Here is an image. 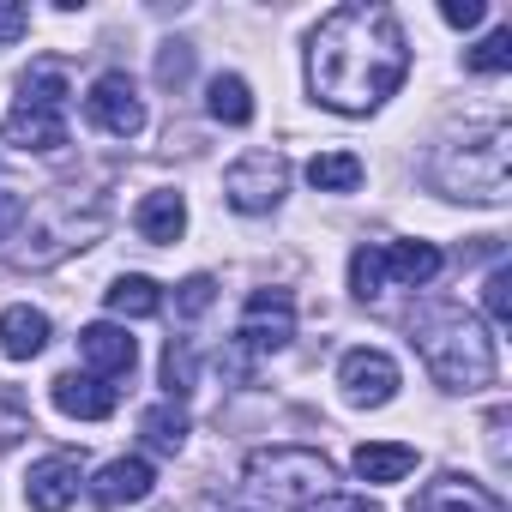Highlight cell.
<instances>
[{
	"instance_id": "obj_1",
	"label": "cell",
	"mask_w": 512,
	"mask_h": 512,
	"mask_svg": "<svg viewBox=\"0 0 512 512\" xmlns=\"http://www.w3.org/2000/svg\"><path fill=\"white\" fill-rule=\"evenodd\" d=\"M404 73H410V43L398 13L380 7V0L332 7L308 37V91L338 115L380 109L404 85Z\"/></svg>"
},
{
	"instance_id": "obj_2",
	"label": "cell",
	"mask_w": 512,
	"mask_h": 512,
	"mask_svg": "<svg viewBox=\"0 0 512 512\" xmlns=\"http://www.w3.org/2000/svg\"><path fill=\"white\" fill-rule=\"evenodd\" d=\"M416 350H422V368H428L446 392H482V386H494V374H500L494 332H488L476 314L452 308V302H440V308H428V314L416 320Z\"/></svg>"
},
{
	"instance_id": "obj_3",
	"label": "cell",
	"mask_w": 512,
	"mask_h": 512,
	"mask_svg": "<svg viewBox=\"0 0 512 512\" xmlns=\"http://www.w3.org/2000/svg\"><path fill=\"white\" fill-rule=\"evenodd\" d=\"M506 169H512V139L506 127H482L464 133L452 145H440L434 157V187L446 199H476V205H506Z\"/></svg>"
},
{
	"instance_id": "obj_4",
	"label": "cell",
	"mask_w": 512,
	"mask_h": 512,
	"mask_svg": "<svg viewBox=\"0 0 512 512\" xmlns=\"http://www.w3.org/2000/svg\"><path fill=\"white\" fill-rule=\"evenodd\" d=\"M332 464L320 458V452H308V446H266V452H253L247 458V488L253 494H266L272 506H314V500H326L332 494Z\"/></svg>"
},
{
	"instance_id": "obj_5",
	"label": "cell",
	"mask_w": 512,
	"mask_h": 512,
	"mask_svg": "<svg viewBox=\"0 0 512 512\" xmlns=\"http://www.w3.org/2000/svg\"><path fill=\"white\" fill-rule=\"evenodd\" d=\"M284 187H290V169H284L278 151H247V157H235L229 175H223V199H229L241 217L272 211V205L284 199Z\"/></svg>"
},
{
	"instance_id": "obj_6",
	"label": "cell",
	"mask_w": 512,
	"mask_h": 512,
	"mask_svg": "<svg viewBox=\"0 0 512 512\" xmlns=\"http://www.w3.org/2000/svg\"><path fill=\"white\" fill-rule=\"evenodd\" d=\"M296 338V296L290 290H253L247 308H241V326H235V344L266 356V350H284Z\"/></svg>"
},
{
	"instance_id": "obj_7",
	"label": "cell",
	"mask_w": 512,
	"mask_h": 512,
	"mask_svg": "<svg viewBox=\"0 0 512 512\" xmlns=\"http://www.w3.org/2000/svg\"><path fill=\"white\" fill-rule=\"evenodd\" d=\"M85 115L109 139H139L145 133V103H139V91H133L127 73H97L91 91H85Z\"/></svg>"
},
{
	"instance_id": "obj_8",
	"label": "cell",
	"mask_w": 512,
	"mask_h": 512,
	"mask_svg": "<svg viewBox=\"0 0 512 512\" xmlns=\"http://www.w3.org/2000/svg\"><path fill=\"white\" fill-rule=\"evenodd\" d=\"M338 386H344L350 404L380 410V404L398 398V362H392L386 350H350V356L338 362Z\"/></svg>"
},
{
	"instance_id": "obj_9",
	"label": "cell",
	"mask_w": 512,
	"mask_h": 512,
	"mask_svg": "<svg viewBox=\"0 0 512 512\" xmlns=\"http://www.w3.org/2000/svg\"><path fill=\"white\" fill-rule=\"evenodd\" d=\"M79 482H85V464H79L73 452H49V458L31 464V476H25V500H31L37 512H67V506L79 500Z\"/></svg>"
},
{
	"instance_id": "obj_10",
	"label": "cell",
	"mask_w": 512,
	"mask_h": 512,
	"mask_svg": "<svg viewBox=\"0 0 512 512\" xmlns=\"http://www.w3.org/2000/svg\"><path fill=\"white\" fill-rule=\"evenodd\" d=\"M79 362L97 374V380H127L133 374V362H139V344L121 332V326H85L79 332Z\"/></svg>"
},
{
	"instance_id": "obj_11",
	"label": "cell",
	"mask_w": 512,
	"mask_h": 512,
	"mask_svg": "<svg viewBox=\"0 0 512 512\" xmlns=\"http://www.w3.org/2000/svg\"><path fill=\"white\" fill-rule=\"evenodd\" d=\"M410 512H506V500H500L494 488L470 482V476H434V482L410 500Z\"/></svg>"
},
{
	"instance_id": "obj_12",
	"label": "cell",
	"mask_w": 512,
	"mask_h": 512,
	"mask_svg": "<svg viewBox=\"0 0 512 512\" xmlns=\"http://www.w3.org/2000/svg\"><path fill=\"white\" fill-rule=\"evenodd\" d=\"M49 398H55L61 416H79V422H103V416H115V404H121V392H115L109 380H97V374H61V380L49 386Z\"/></svg>"
},
{
	"instance_id": "obj_13",
	"label": "cell",
	"mask_w": 512,
	"mask_h": 512,
	"mask_svg": "<svg viewBox=\"0 0 512 512\" xmlns=\"http://www.w3.org/2000/svg\"><path fill=\"white\" fill-rule=\"evenodd\" d=\"M151 482H157V470H151L145 458H109V464L91 476V500H97V506H133V500L151 494Z\"/></svg>"
},
{
	"instance_id": "obj_14",
	"label": "cell",
	"mask_w": 512,
	"mask_h": 512,
	"mask_svg": "<svg viewBox=\"0 0 512 512\" xmlns=\"http://www.w3.org/2000/svg\"><path fill=\"white\" fill-rule=\"evenodd\" d=\"M380 253H386V284H404V290L434 284L440 266H446V253H440L434 241H392V247H380Z\"/></svg>"
},
{
	"instance_id": "obj_15",
	"label": "cell",
	"mask_w": 512,
	"mask_h": 512,
	"mask_svg": "<svg viewBox=\"0 0 512 512\" xmlns=\"http://www.w3.org/2000/svg\"><path fill=\"white\" fill-rule=\"evenodd\" d=\"M43 350H49V314H43V308L19 302V308L0 314V356L31 362V356H43Z\"/></svg>"
},
{
	"instance_id": "obj_16",
	"label": "cell",
	"mask_w": 512,
	"mask_h": 512,
	"mask_svg": "<svg viewBox=\"0 0 512 512\" xmlns=\"http://www.w3.org/2000/svg\"><path fill=\"white\" fill-rule=\"evenodd\" d=\"M7 145L19 151H61L67 145V115H49V109H13L7 115Z\"/></svg>"
},
{
	"instance_id": "obj_17",
	"label": "cell",
	"mask_w": 512,
	"mask_h": 512,
	"mask_svg": "<svg viewBox=\"0 0 512 512\" xmlns=\"http://www.w3.org/2000/svg\"><path fill=\"white\" fill-rule=\"evenodd\" d=\"M133 229H139L145 241H157V247L181 241V229H187V199H181V193H145L139 211H133Z\"/></svg>"
},
{
	"instance_id": "obj_18",
	"label": "cell",
	"mask_w": 512,
	"mask_h": 512,
	"mask_svg": "<svg viewBox=\"0 0 512 512\" xmlns=\"http://www.w3.org/2000/svg\"><path fill=\"white\" fill-rule=\"evenodd\" d=\"M416 470V446H404V440H368V446H356V476L362 482H404Z\"/></svg>"
},
{
	"instance_id": "obj_19",
	"label": "cell",
	"mask_w": 512,
	"mask_h": 512,
	"mask_svg": "<svg viewBox=\"0 0 512 512\" xmlns=\"http://www.w3.org/2000/svg\"><path fill=\"white\" fill-rule=\"evenodd\" d=\"M19 103L25 109H49V115H67V103H73V79H67V67L61 61H37L25 79H19Z\"/></svg>"
},
{
	"instance_id": "obj_20",
	"label": "cell",
	"mask_w": 512,
	"mask_h": 512,
	"mask_svg": "<svg viewBox=\"0 0 512 512\" xmlns=\"http://www.w3.org/2000/svg\"><path fill=\"white\" fill-rule=\"evenodd\" d=\"M205 109H211V121H223V127H247V121H253V91H247V79H241V73H217L211 91H205Z\"/></svg>"
},
{
	"instance_id": "obj_21",
	"label": "cell",
	"mask_w": 512,
	"mask_h": 512,
	"mask_svg": "<svg viewBox=\"0 0 512 512\" xmlns=\"http://www.w3.org/2000/svg\"><path fill=\"white\" fill-rule=\"evenodd\" d=\"M103 302H109V314H121V320H151V314L163 308V290H157L151 278L127 272V278H115V284L103 290Z\"/></svg>"
},
{
	"instance_id": "obj_22",
	"label": "cell",
	"mask_w": 512,
	"mask_h": 512,
	"mask_svg": "<svg viewBox=\"0 0 512 512\" xmlns=\"http://www.w3.org/2000/svg\"><path fill=\"white\" fill-rule=\"evenodd\" d=\"M308 181L320 193H350V187H362V157L356 151H320L308 163Z\"/></svg>"
},
{
	"instance_id": "obj_23",
	"label": "cell",
	"mask_w": 512,
	"mask_h": 512,
	"mask_svg": "<svg viewBox=\"0 0 512 512\" xmlns=\"http://www.w3.org/2000/svg\"><path fill=\"white\" fill-rule=\"evenodd\" d=\"M139 434H145L157 452H181V446H187V410H181V404H151V410L139 416Z\"/></svg>"
},
{
	"instance_id": "obj_24",
	"label": "cell",
	"mask_w": 512,
	"mask_h": 512,
	"mask_svg": "<svg viewBox=\"0 0 512 512\" xmlns=\"http://www.w3.org/2000/svg\"><path fill=\"white\" fill-rule=\"evenodd\" d=\"M350 290L362 296V302H374L380 290H386V253L368 241V247H356L350 253Z\"/></svg>"
},
{
	"instance_id": "obj_25",
	"label": "cell",
	"mask_w": 512,
	"mask_h": 512,
	"mask_svg": "<svg viewBox=\"0 0 512 512\" xmlns=\"http://www.w3.org/2000/svg\"><path fill=\"white\" fill-rule=\"evenodd\" d=\"M163 392H169V404L193 392V344L187 338H169V350H163Z\"/></svg>"
},
{
	"instance_id": "obj_26",
	"label": "cell",
	"mask_w": 512,
	"mask_h": 512,
	"mask_svg": "<svg viewBox=\"0 0 512 512\" xmlns=\"http://www.w3.org/2000/svg\"><path fill=\"white\" fill-rule=\"evenodd\" d=\"M464 67H470V73H506V67H512V31H506V25L488 31V37L464 55Z\"/></svg>"
},
{
	"instance_id": "obj_27",
	"label": "cell",
	"mask_w": 512,
	"mask_h": 512,
	"mask_svg": "<svg viewBox=\"0 0 512 512\" xmlns=\"http://www.w3.org/2000/svg\"><path fill=\"white\" fill-rule=\"evenodd\" d=\"M482 302H488V320H494V332H506V326H512V272H506V266H494V272H488V284H482Z\"/></svg>"
},
{
	"instance_id": "obj_28",
	"label": "cell",
	"mask_w": 512,
	"mask_h": 512,
	"mask_svg": "<svg viewBox=\"0 0 512 512\" xmlns=\"http://www.w3.org/2000/svg\"><path fill=\"white\" fill-rule=\"evenodd\" d=\"M211 302H217V284H211L205 272H193V278H187V284L175 290V314H181V320H199V314H205Z\"/></svg>"
},
{
	"instance_id": "obj_29",
	"label": "cell",
	"mask_w": 512,
	"mask_h": 512,
	"mask_svg": "<svg viewBox=\"0 0 512 512\" xmlns=\"http://www.w3.org/2000/svg\"><path fill=\"white\" fill-rule=\"evenodd\" d=\"M25 434H31V410L13 404V398H0V452H13Z\"/></svg>"
},
{
	"instance_id": "obj_30",
	"label": "cell",
	"mask_w": 512,
	"mask_h": 512,
	"mask_svg": "<svg viewBox=\"0 0 512 512\" xmlns=\"http://www.w3.org/2000/svg\"><path fill=\"white\" fill-rule=\"evenodd\" d=\"M187 73H193V49H187V43H163V49H157V79H163V85H181Z\"/></svg>"
},
{
	"instance_id": "obj_31",
	"label": "cell",
	"mask_w": 512,
	"mask_h": 512,
	"mask_svg": "<svg viewBox=\"0 0 512 512\" xmlns=\"http://www.w3.org/2000/svg\"><path fill=\"white\" fill-rule=\"evenodd\" d=\"M440 19H446L452 31H476V25L488 19V7H482V0H446V7H440Z\"/></svg>"
},
{
	"instance_id": "obj_32",
	"label": "cell",
	"mask_w": 512,
	"mask_h": 512,
	"mask_svg": "<svg viewBox=\"0 0 512 512\" xmlns=\"http://www.w3.org/2000/svg\"><path fill=\"white\" fill-rule=\"evenodd\" d=\"M25 211H31V205H25V193H7V187H0V241H7V235L25 223Z\"/></svg>"
},
{
	"instance_id": "obj_33",
	"label": "cell",
	"mask_w": 512,
	"mask_h": 512,
	"mask_svg": "<svg viewBox=\"0 0 512 512\" xmlns=\"http://www.w3.org/2000/svg\"><path fill=\"white\" fill-rule=\"evenodd\" d=\"M308 512H380V506L362 500V494H326V500H314Z\"/></svg>"
},
{
	"instance_id": "obj_34",
	"label": "cell",
	"mask_w": 512,
	"mask_h": 512,
	"mask_svg": "<svg viewBox=\"0 0 512 512\" xmlns=\"http://www.w3.org/2000/svg\"><path fill=\"white\" fill-rule=\"evenodd\" d=\"M25 31V7H0V43H13Z\"/></svg>"
}]
</instances>
